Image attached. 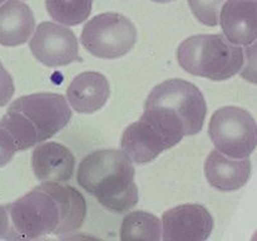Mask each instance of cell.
<instances>
[{
  "instance_id": "10",
  "label": "cell",
  "mask_w": 257,
  "mask_h": 241,
  "mask_svg": "<svg viewBox=\"0 0 257 241\" xmlns=\"http://www.w3.org/2000/svg\"><path fill=\"white\" fill-rule=\"evenodd\" d=\"M120 147L131 161L138 165L152 162L163 151L172 147L167 138L142 115L124 130Z\"/></svg>"
},
{
  "instance_id": "26",
  "label": "cell",
  "mask_w": 257,
  "mask_h": 241,
  "mask_svg": "<svg viewBox=\"0 0 257 241\" xmlns=\"http://www.w3.org/2000/svg\"><path fill=\"white\" fill-rule=\"evenodd\" d=\"M39 241H55V240H47V238H44V240H39Z\"/></svg>"
},
{
  "instance_id": "20",
  "label": "cell",
  "mask_w": 257,
  "mask_h": 241,
  "mask_svg": "<svg viewBox=\"0 0 257 241\" xmlns=\"http://www.w3.org/2000/svg\"><path fill=\"white\" fill-rule=\"evenodd\" d=\"M15 92L14 80L0 62V107H4L12 99Z\"/></svg>"
},
{
  "instance_id": "17",
  "label": "cell",
  "mask_w": 257,
  "mask_h": 241,
  "mask_svg": "<svg viewBox=\"0 0 257 241\" xmlns=\"http://www.w3.org/2000/svg\"><path fill=\"white\" fill-rule=\"evenodd\" d=\"M93 0H45V8L53 20L75 27L88 19Z\"/></svg>"
},
{
  "instance_id": "22",
  "label": "cell",
  "mask_w": 257,
  "mask_h": 241,
  "mask_svg": "<svg viewBox=\"0 0 257 241\" xmlns=\"http://www.w3.org/2000/svg\"><path fill=\"white\" fill-rule=\"evenodd\" d=\"M60 241H103V240L95 237V236L87 235V233H74V235L65 236V237H63Z\"/></svg>"
},
{
  "instance_id": "8",
  "label": "cell",
  "mask_w": 257,
  "mask_h": 241,
  "mask_svg": "<svg viewBox=\"0 0 257 241\" xmlns=\"http://www.w3.org/2000/svg\"><path fill=\"white\" fill-rule=\"evenodd\" d=\"M33 55L42 64L55 68L80 62L79 44L74 33L53 22L38 25L29 43Z\"/></svg>"
},
{
  "instance_id": "5",
  "label": "cell",
  "mask_w": 257,
  "mask_h": 241,
  "mask_svg": "<svg viewBox=\"0 0 257 241\" xmlns=\"http://www.w3.org/2000/svg\"><path fill=\"white\" fill-rule=\"evenodd\" d=\"M177 60L190 74L211 80H226L242 68L243 49L222 34H198L181 43Z\"/></svg>"
},
{
  "instance_id": "14",
  "label": "cell",
  "mask_w": 257,
  "mask_h": 241,
  "mask_svg": "<svg viewBox=\"0 0 257 241\" xmlns=\"http://www.w3.org/2000/svg\"><path fill=\"white\" fill-rule=\"evenodd\" d=\"M110 94L108 79L98 72H83L67 89L68 102L78 113H94L107 103Z\"/></svg>"
},
{
  "instance_id": "25",
  "label": "cell",
  "mask_w": 257,
  "mask_h": 241,
  "mask_svg": "<svg viewBox=\"0 0 257 241\" xmlns=\"http://www.w3.org/2000/svg\"><path fill=\"white\" fill-rule=\"evenodd\" d=\"M251 241H257V231L252 235V237H251Z\"/></svg>"
},
{
  "instance_id": "18",
  "label": "cell",
  "mask_w": 257,
  "mask_h": 241,
  "mask_svg": "<svg viewBox=\"0 0 257 241\" xmlns=\"http://www.w3.org/2000/svg\"><path fill=\"white\" fill-rule=\"evenodd\" d=\"M227 0H188V7L196 19L207 27H216L220 23V13Z\"/></svg>"
},
{
  "instance_id": "6",
  "label": "cell",
  "mask_w": 257,
  "mask_h": 241,
  "mask_svg": "<svg viewBox=\"0 0 257 241\" xmlns=\"http://www.w3.org/2000/svg\"><path fill=\"white\" fill-rule=\"evenodd\" d=\"M137 37L136 25L127 17L118 13H103L88 20L80 42L94 57L115 59L132 50Z\"/></svg>"
},
{
  "instance_id": "7",
  "label": "cell",
  "mask_w": 257,
  "mask_h": 241,
  "mask_svg": "<svg viewBox=\"0 0 257 241\" xmlns=\"http://www.w3.org/2000/svg\"><path fill=\"white\" fill-rule=\"evenodd\" d=\"M216 150L233 158H247L257 147V123L248 110L227 105L216 110L208 125Z\"/></svg>"
},
{
  "instance_id": "11",
  "label": "cell",
  "mask_w": 257,
  "mask_h": 241,
  "mask_svg": "<svg viewBox=\"0 0 257 241\" xmlns=\"http://www.w3.org/2000/svg\"><path fill=\"white\" fill-rule=\"evenodd\" d=\"M32 167L35 177L43 183H63L72 178L75 157L60 143H42L33 151Z\"/></svg>"
},
{
  "instance_id": "19",
  "label": "cell",
  "mask_w": 257,
  "mask_h": 241,
  "mask_svg": "<svg viewBox=\"0 0 257 241\" xmlns=\"http://www.w3.org/2000/svg\"><path fill=\"white\" fill-rule=\"evenodd\" d=\"M245 59L240 70L241 77L248 83L257 84V39L243 49Z\"/></svg>"
},
{
  "instance_id": "15",
  "label": "cell",
  "mask_w": 257,
  "mask_h": 241,
  "mask_svg": "<svg viewBox=\"0 0 257 241\" xmlns=\"http://www.w3.org/2000/svg\"><path fill=\"white\" fill-rule=\"evenodd\" d=\"M32 9L20 0H8L0 7V44L17 47L29 40L34 32Z\"/></svg>"
},
{
  "instance_id": "9",
  "label": "cell",
  "mask_w": 257,
  "mask_h": 241,
  "mask_svg": "<svg viewBox=\"0 0 257 241\" xmlns=\"http://www.w3.org/2000/svg\"><path fill=\"white\" fill-rule=\"evenodd\" d=\"M163 241H206L213 230L210 211L198 203H185L162 216Z\"/></svg>"
},
{
  "instance_id": "16",
  "label": "cell",
  "mask_w": 257,
  "mask_h": 241,
  "mask_svg": "<svg viewBox=\"0 0 257 241\" xmlns=\"http://www.w3.org/2000/svg\"><path fill=\"white\" fill-rule=\"evenodd\" d=\"M161 220L147 211H132L123 218L120 241H160Z\"/></svg>"
},
{
  "instance_id": "27",
  "label": "cell",
  "mask_w": 257,
  "mask_h": 241,
  "mask_svg": "<svg viewBox=\"0 0 257 241\" xmlns=\"http://www.w3.org/2000/svg\"><path fill=\"white\" fill-rule=\"evenodd\" d=\"M4 2H5V0H0V4H3Z\"/></svg>"
},
{
  "instance_id": "24",
  "label": "cell",
  "mask_w": 257,
  "mask_h": 241,
  "mask_svg": "<svg viewBox=\"0 0 257 241\" xmlns=\"http://www.w3.org/2000/svg\"><path fill=\"white\" fill-rule=\"evenodd\" d=\"M152 2H156V3H170V2H173V0H152Z\"/></svg>"
},
{
  "instance_id": "13",
  "label": "cell",
  "mask_w": 257,
  "mask_h": 241,
  "mask_svg": "<svg viewBox=\"0 0 257 241\" xmlns=\"http://www.w3.org/2000/svg\"><path fill=\"white\" fill-rule=\"evenodd\" d=\"M205 176L216 190L236 191L247 183L251 176V162L248 158L233 160L213 150L205 161Z\"/></svg>"
},
{
  "instance_id": "2",
  "label": "cell",
  "mask_w": 257,
  "mask_h": 241,
  "mask_svg": "<svg viewBox=\"0 0 257 241\" xmlns=\"http://www.w3.org/2000/svg\"><path fill=\"white\" fill-rule=\"evenodd\" d=\"M207 107L201 90L183 79H168L156 85L145 103L147 118L173 146L203 127Z\"/></svg>"
},
{
  "instance_id": "21",
  "label": "cell",
  "mask_w": 257,
  "mask_h": 241,
  "mask_svg": "<svg viewBox=\"0 0 257 241\" xmlns=\"http://www.w3.org/2000/svg\"><path fill=\"white\" fill-rule=\"evenodd\" d=\"M17 148L14 142L5 131L0 128V168L7 166L14 157Z\"/></svg>"
},
{
  "instance_id": "1",
  "label": "cell",
  "mask_w": 257,
  "mask_h": 241,
  "mask_svg": "<svg viewBox=\"0 0 257 241\" xmlns=\"http://www.w3.org/2000/svg\"><path fill=\"white\" fill-rule=\"evenodd\" d=\"M8 230L4 240L34 241L49 233L64 235L80 228L87 203L79 191L62 183H42L5 206Z\"/></svg>"
},
{
  "instance_id": "23",
  "label": "cell",
  "mask_w": 257,
  "mask_h": 241,
  "mask_svg": "<svg viewBox=\"0 0 257 241\" xmlns=\"http://www.w3.org/2000/svg\"><path fill=\"white\" fill-rule=\"evenodd\" d=\"M8 230V213L5 206L0 205V238L5 237Z\"/></svg>"
},
{
  "instance_id": "4",
  "label": "cell",
  "mask_w": 257,
  "mask_h": 241,
  "mask_svg": "<svg viewBox=\"0 0 257 241\" xmlns=\"http://www.w3.org/2000/svg\"><path fill=\"white\" fill-rule=\"evenodd\" d=\"M72 118L64 95L34 93L19 97L0 119V128L10 136L17 151L34 147L62 131Z\"/></svg>"
},
{
  "instance_id": "12",
  "label": "cell",
  "mask_w": 257,
  "mask_h": 241,
  "mask_svg": "<svg viewBox=\"0 0 257 241\" xmlns=\"http://www.w3.org/2000/svg\"><path fill=\"white\" fill-rule=\"evenodd\" d=\"M223 34L235 45L257 39V0H227L220 13Z\"/></svg>"
},
{
  "instance_id": "3",
  "label": "cell",
  "mask_w": 257,
  "mask_h": 241,
  "mask_svg": "<svg viewBox=\"0 0 257 241\" xmlns=\"http://www.w3.org/2000/svg\"><path fill=\"white\" fill-rule=\"evenodd\" d=\"M77 182L113 212L130 211L138 202L135 167L123 151L100 150L79 163Z\"/></svg>"
}]
</instances>
